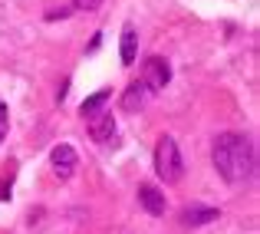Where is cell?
Instances as JSON below:
<instances>
[{
	"instance_id": "5",
	"label": "cell",
	"mask_w": 260,
	"mask_h": 234,
	"mask_svg": "<svg viewBox=\"0 0 260 234\" xmlns=\"http://www.w3.org/2000/svg\"><path fill=\"white\" fill-rule=\"evenodd\" d=\"M50 165H53V171H56V178H70L73 171H76V165H79V155H76V149L73 145H56L53 149V155H50Z\"/></svg>"
},
{
	"instance_id": "4",
	"label": "cell",
	"mask_w": 260,
	"mask_h": 234,
	"mask_svg": "<svg viewBox=\"0 0 260 234\" xmlns=\"http://www.w3.org/2000/svg\"><path fill=\"white\" fill-rule=\"evenodd\" d=\"M86 126H89V135H92V142H99V145H106V142H112L115 135V115L109 112V109H99V112L86 115Z\"/></svg>"
},
{
	"instance_id": "13",
	"label": "cell",
	"mask_w": 260,
	"mask_h": 234,
	"mask_svg": "<svg viewBox=\"0 0 260 234\" xmlns=\"http://www.w3.org/2000/svg\"><path fill=\"white\" fill-rule=\"evenodd\" d=\"M70 7H59V10H50V13H46V20H56V17H70Z\"/></svg>"
},
{
	"instance_id": "6",
	"label": "cell",
	"mask_w": 260,
	"mask_h": 234,
	"mask_svg": "<svg viewBox=\"0 0 260 234\" xmlns=\"http://www.w3.org/2000/svg\"><path fill=\"white\" fill-rule=\"evenodd\" d=\"M152 99V89L145 86V82H132V86L125 89V93H122V109H125V112H135V109H145V102Z\"/></svg>"
},
{
	"instance_id": "12",
	"label": "cell",
	"mask_w": 260,
	"mask_h": 234,
	"mask_svg": "<svg viewBox=\"0 0 260 234\" xmlns=\"http://www.w3.org/2000/svg\"><path fill=\"white\" fill-rule=\"evenodd\" d=\"M7 126H10V112H7V106L0 102V142L7 139Z\"/></svg>"
},
{
	"instance_id": "9",
	"label": "cell",
	"mask_w": 260,
	"mask_h": 234,
	"mask_svg": "<svg viewBox=\"0 0 260 234\" xmlns=\"http://www.w3.org/2000/svg\"><path fill=\"white\" fill-rule=\"evenodd\" d=\"M135 46H139V33H135L132 23H125V26H122V50H119L122 66H132L135 63Z\"/></svg>"
},
{
	"instance_id": "11",
	"label": "cell",
	"mask_w": 260,
	"mask_h": 234,
	"mask_svg": "<svg viewBox=\"0 0 260 234\" xmlns=\"http://www.w3.org/2000/svg\"><path fill=\"white\" fill-rule=\"evenodd\" d=\"M102 0H73L70 10H79V13H89V10H99Z\"/></svg>"
},
{
	"instance_id": "3",
	"label": "cell",
	"mask_w": 260,
	"mask_h": 234,
	"mask_svg": "<svg viewBox=\"0 0 260 234\" xmlns=\"http://www.w3.org/2000/svg\"><path fill=\"white\" fill-rule=\"evenodd\" d=\"M168 79H172V66H168V60H161V56H148L145 63H142V82H145L152 93L165 89V86H168Z\"/></svg>"
},
{
	"instance_id": "8",
	"label": "cell",
	"mask_w": 260,
	"mask_h": 234,
	"mask_svg": "<svg viewBox=\"0 0 260 234\" xmlns=\"http://www.w3.org/2000/svg\"><path fill=\"white\" fill-rule=\"evenodd\" d=\"M217 218H221V211H217V208H184V211H181V224H188V228H198V224L217 221Z\"/></svg>"
},
{
	"instance_id": "1",
	"label": "cell",
	"mask_w": 260,
	"mask_h": 234,
	"mask_svg": "<svg viewBox=\"0 0 260 234\" xmlns=\"http://www.w3.org/2000/svg\"><path fill=\"white\" fill-rule=\"evenodd\" d=\"M211 162H214L217 175L224 178L228 185H244L250 175H254V145L250 139L237 132H224L214 139V149H211Z\"/></svg>"
},
{
	"instance_id": "7",
	"label": "cell",
	"mask_w": 260,
	"mask_h": 234,
	"mask_svg": "<svg viewBox=\"0 0 260 234\" xmlns=\"http://www.w3.org/2000/svg\"><path fill=\"white\" fill-rule=\"evenodd\" d=\"M139 204L148 211V215H155V218L165 215V195H161L155 185H139Z\"/></svg>"
},
{
	"instance_id": "2",
	"label": "cell",
	"mask_w": 260,
	"mask_h": 234,
	"mask_svg": "<svg viewBox=\"0 0 260 234\" xmlns=\"http://www.w3.org/2000/svg\"><path fill=\"white\" fill-rule=\"evenodd\" d=\"M155 175H158L165 185H178L184 178V162H181L178 142L172 135H161L158 145H155Z\"/></svg>"
},
{
	"instance_id": "10",
	"label": "cell",
	"mask_w": 260,
	"mask_h": 234,
	"mask_svg": "<svg viewBox=\"0 0 260 234\" xmlns=\"http://www.w3.org/2000/svg\"><path fill=\"white\" fill-rule=\"evenodd\" d=\"M109 96H112V89H99L95 96H89V99L83 102V106H79V112H83V119H86V115H92V112H99V109H102V106L109 102Z\"/></svg>"
}]
</instances>
